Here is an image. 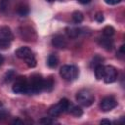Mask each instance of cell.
<instances>
[{"label": "cell", "instance_id": "21", "mask_svg": "<svg viewBox=\"0 0 125 125\" xmlns=\"http://www.w3.org/2000/svg\"><path fill=\"white\" fill-rule=\"evenodd\" d=\"M14 76H15V72H14L13 70L8 71V72L6 73V76H5V81L9 83V82L14 78Z\"/></svg>", "mask_w": 125, "mask_h": 125}, {"label": "cell", "instance_id": "7", "mask_svg": "<svg viewBox=\"0 0 125 125\" xmlns=\"http://www.w3.org/2000/svg\"><path fill=\"white\" fill-rule=\"evenodd\" d=\"M12 89L16 94H28V80L24 77L17 78Z\"/></svg>", "mask_w": 125, "mask_h": 125}, {"label": "cell", "instance_id": "6", "mask_svg": "<svg viewBox=\"0 0 125 125\" xmlns=\"http://www.w3.org/2000/svg\"><path fill=\"white\" fill-rule=\"evenodd\" d=\"M68 104H69V101L67 99H62L59 103H57L56 104H54L50 107L49 114L53 117H56V116L62 114V112L66 111L67 107H68Z\"/></svg>", "mask_w": 125, "mask_h": 125}, {"label": "cell", "instance_id": "31", "mask_svg": "<svg viewBox=\"0 0 125 125\" xmlns=\"http://www.w3.org/2000/svg\"><path fill=\"white\" fill-rule=\"evenodd\" d=\"M48 2H53V1H55V0H47Z\"/></svg>", "mask_w": 125, "mask_h": 125}, {"label": "cell", "instance_id": "23", "mask_svg": "<svg viewBox=\"0 0 125 125\" xmlns=\"http://www.w3.org/2000/svg\"><path fill=\"white\" fill-rule=\"evenodd\" d=\"M39 122H40L41 124H52V123H54V121H53L51 118H48V117H43V118H41V119L39 120Z\"/></svg>", "mask_w": 125, "mask_h": 125}, {"label": "cell", "instance_id": "2", "mask_svg": "<svg viewBox=\"0 0 125 125\" xmlns=\"http://www.w3.org/2000/svg\"><path fill=\"white\" fill-rule=\"evenodd\" d=\"M44 91V79L39 74H33L28 80V94H39Z\"/></svg>", "mask_w": 125, "mask_h": 125}, {"label": "cell", "instance_id": "12", "mask_svg": "<svg viewBox=\"0 0 125 125\" xmlns=\"http://www.w3.org/2000/svg\"><path fill=\"white\" fill-rule=\"evenodd\" d=\"M66 111H68L70 114H72V115H74V116H76V117L81 116V115H82V113H83V111H82L81 107H79V106H77V105L72 104L70 102H69V104H68V107H67V110H66Z\"/></svg>", "mask_w": 125, "mask_h": 125}, {"label": "cell", "instance_id": "3", "mask_svg": "<svg viewBox=\"0 0 125 125\" xmlns=\"http://www.w3.org/2000/svg\"><path fill=\"white\" fill-rule=\"evenodd\" d=\"M76 101L78 102L79 104L83 106H90L94 103L95 97H94V94L90 90L82 89L76 94Z\"/></svg>", "mask_w": 125, "mask_h": 125}, {"label": "cell", "instance_id": "18", "mask_svg": "<svg viewBox=\"0 0 125 125\" xmlns=\"http://www.w3.org/2000/svg\"><path fill=\"white\" fill-rule=\"evenodd\" d=\"M72 21L74 23H80L83 21V14L79 11H75L72 14Z\"/></svg>", "mask_w": 125, "mask_h": 125}, {"label": "cell", "instance_id": "28", "mask_svg": "<svg viewBox=\"0 0 125 125\" xmlns=\"http://www.w3.org/2000/svg\"><path fill=\"white\" fill-rule=\"evenodd\" d=\"M12 124H23V121L22 120H20V119H15L12 122Z\"/></svg>", "mask_w": 125, "mask_h": 125}, {"label": "cell", "instance_id": "17", "mask_svg": "<svg viewBox=\"0 0 125 125\" xmlns=\"http://www.w3.org/2000/svg\"><path fill=\"white\" fill-rule=\"evenodd\" d=\"M54 88V80L52 77H49L47 79H44V90L45 91H52Z\"/></svg>", "mask_w": 125, "mask_h": 125}, {"label": "cell", "instance_id": "29", "mask_svg": "<svg viewBox=\"0 0 125 125\" xmlns=\"http://www.w3.org/2000/svg\"><path fill=\"white\" fill-rule=\"evenodd\" d=\"M79 3H81V4H88V3H90L91 2V0H77Z\"/></svg>", "mask_w": 125, "mask_h": 125}, {"label": "cell", "instance_id": "8", "mask_svg": "<svg viewBox=\"0 0 125 125\" xmlns=\"http://www.w3.org/2000/svg\"><path fill=\"white\" fill-rule=\"evenodd\" d=\"M117 75H118V73H117V70L114 66H112V65H105L104 66L103 79L105 83L109 84V83L114 82L117 79Z\"/></svg>", "mask_w": 125, "mask_h": 125}, {"label": "cell", "instance_id": "20", "mask_svg": "<svg viewBox=\"0 0 125 125\" xmlns=\"http://www.w3.org/2000/svg\"><path fill=\"white\" fill-rule=\"evenodd\" d=\"M11 1L12 0H0V12L4 13L7 10V8H8V6H9Z\"/></svg>", "mask_w": 125, "mask_h": 125}, {"label": "cell", "instance_id": "25", "mask_svg": "<svg viewBox=\"0 0 125 125\" xmlns=\"http://www.w3.org/2000/svg\"><path fill=\"white\" fill-rule=\"evenodd\" d=\"M123 56H124V46L122 45V46L120 47V49L118 50V52H117V57L123 58Z\"/></svg>", "mask_w": 125, "mask_h": 125}, {"label": "cell", "instance_id": "24", "mask_svg": "<svg viewBox=\"0 0 125 125\" xmlns=\"http://www.w3.org/2000/svg\"><path fill=\"white\" fill-rule=\"evenodd\" d=\"M95 19H96V21L98 22H102L104 21V16H103L102 13H97L96 16H95Z\"/></svg>", "mask_w": 125, "mask_h": 125}, {"label": "cell", "instance_id": "1", "mask_svg": "<svg viewBox=\"0 0 125 125\" xmlns=\"http://www.w3.org/2000/svg\"><path fill=\"white\" fill-rule=\"evenodd\" d=\"M15 55L19 59L23 60L25 62V63L27 64V66H29V67H35L36 66V59H35L30 48L25 47V46L20 47L16 50Z\"/></svg>", "mask_w": 125, "mask_h": 125}, {"label": "cell", "instance_id": "15", "mask_svg": "<svg viewBox=\"0 0 125 125\" xmlns=\"http://www.w3.org/2000/svg\"><path fill=\"white\" fill-rule=\"evenodd\" d=\"M104 65H103L102 63L98 64L95 66V76L98 80L103 79L104 76Z\"/></svg>", "mask_w": 125, "mask_h": 125}, {"label": "cell", "instance_id": "13", "mask_svg": "<svg viewBox=\"0 0 125 125\" xmlns=\"http://www.w3.org/2000/svg\"><path fill=\"white\" fill-rule=\"evenodd\" d=\"M58 63H59V59H58L57 55H55V54L49 55L48 60H47V64H48V66L51 67V68H55V67L58 65Z\"/></svg>", "mask_w": 125, "mask_h": 125}, {"label": "cell", "instance_id": "27", "mask_svg": "<svg viewBox=\"0 0 125 125\" xmlns=\"http://www.w3.org/2000/svg\"><path fill=\"white\" fill-rule=\"evenodd\" d=\"M100 123L101 124H106V125H110L111 124V122L109 120H107V119H103V120H101Z\"/></svg>", "mask_w": 125, "mask_h": 125}, {"label": "cell", "instance_id": "26", "mask_svg": "<svg viewBox=\"0 0 125 125\" xmlns=\"http://www.w3.org/2000/svg\"><path fill=\"white\" fill-rule=\"evenodd\" d=\"M120 1H121V0H104V2H105L106 4H108V5H116V4H118Z\"/></svg>", "mask_w": 125, "mask_h": 125}, {"label": "cell", "instance_id": "11", "mask_svg": "<svg viewBox=\"0 0 125 125\" xmlns=\"http://www.w3.org/2000/svg\"><path fill=\"white\" fill-rule=\"evenodd\" d=\"M99 44L105 50H111L113 48V41L110 37L104 36L99 40Z\"/></svg>", "mask_w": 125, "mask_h": 125}, {"label": "cell", "instance_id": "22", "mask_svg": "<svg viewBox=\"0 0 125 125\" xmlns=\"http://www.w3.org/2000/svg\"><path fill=\"white\" fill-rule=\"evenodd\" d=\"M9 116V113L4 110V109H0V122H3L4 120H6Z\"/></svg>", "mask_w": 125, "mask_h": 125}, {"label": "cell", "instance_id": "9", "mask_svg": "<svg viewBox=\"0 0 125 125\" xmlns=\"http://www.w3.org/2000/svg\"><path fill=\"white\" fill-rule=\"evenodd\" d=\"M117 105V102L113 97H105L100 103V107L103 111H109Z\"/></svg>", "mask_w": 125, "mask_h": 125}, {"label": "cell", "instance_id": "5", "mask_svg": "<svg viewBox=\"0 0 125 125\" xmlns=\"http://www.w3.org/2000/svg\"><path fill=\"white\" fill-rule=\"evenodd\" d=\"M14 38V35L11 31V28L8 26L0 27V49H8L11 45V42Z\"/></svg>", "mask_w": 125, "mask_h": 125}, {"label": "cell", "instance_id": "10", "mask_svg": "<svg viewBox=\"0 0 125 125\" xmlns=\"http://www.w3.org/2000/svg\"><path fill=\"white\" fill-rule=\"evenodd\" d=\"M52 44L56 47V48H59V49H62V48H65L67 46V41L66 39L64 38V36L61 35V34H57L53 37L52 39Z\"/></svg>", "mask_w": 125, "mask_h": 125}, {"label": "cell", "instance_id": "4", "mask_svg": "<svg viewBox=\"0 0 125 125\" xmlns=\"http://www.w3.org/2000/svg\"><path fill=\"white\" fill-rule=\"evenodd\" d=\"M60 75L66 81H73L79 75V70L75 65H62L60 69Z\"/></svg>", "mask_w": 125, "mask_h": 125}, {"label": "cell", "instance_id": "14", "mask_svg": "<svg viewBox=\"0 0 125 125\" xmlns=\"http://www.w3.org/2000/svg\"><path fill=\"white\" fill-rule=\"evenodd\" d=\"M81 29L77 27H68L66 28V34L69 38H76L80 35Z\"/></svg>", "mask_w": 125, "mask_h": 125}, {"label": "cell", "instance_id": "16", "mask_svg": "<svg viewBox=\"0 0 125 125\" xmlns=\"http://www.w3.org/2000/svg\"><path fill=\"white\" fill-rule=\"evenodd\" d=\"M17 13L18 15H20L21 17H25L28 15L29 13V9L26 5H20L18 8H17Z\"/></svg>", "mask_w": 125, "mask_h": 125}, {"label": "cell", "instance_id": "19", "mask_svg": "<svg viewBox=\"0 0 125 125\" xmlns=\"http://www.w3.org/2000/svg\"><path fill=\"white\" fill-rule=\"evenodd\" d=\"M114 28L112 27V26H110V25H107V26H105L104 29H103V34H104V36H106V37H111L113 34H114Z\"/></svg>", "mask_w": 125, "mask_h": 125}, {"label": "cell", "instance_id": "30", "mask_svg": "<svg viewBox=\"0 0 125 125\" xmlns=\"http://www.w3.org/2000/svg\"><path fill=\"white\" fill-rule=\"evenodd\" d=\"M3 62H4V58L2 57V55H0V65L3 63Z\"/></svg>", "mask_w": 125, "mask_h": 125}]
</instances>
